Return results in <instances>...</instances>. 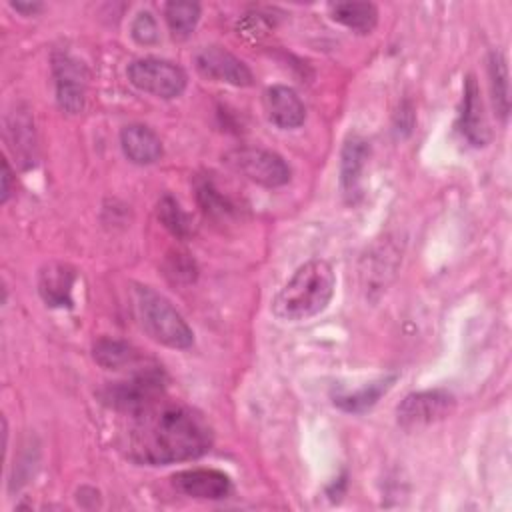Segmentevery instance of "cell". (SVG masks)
Segmentation results:
<instances>
[{"instance_id": "obj_1", "label": "cell", "mask_w": 512, "mask_h": 512, "mask_svg": "<svg viewBox=\"0 0 512 512\" xmlns=\"http://www.w3.org/2000/svg\"><path fill=\"white\" fill-rule=\"evenodd\" d=\"M126 416L128 426L122 432V450L136 464L164 466L194 460L212 448V426L198 410L186 404L160 396Z\"/></svg>"}, {"instance_id": "obj_2", "label": "cell", "mask_w": 512, "mask_h": 512, "mask_svg": "<svg viewBox=\"0 0 512 512\" xmlns=\"http://www.w3.org/2000/svg\"><path fill=\"white\" fill-rule=\"evenodd\" d=\"M336 276L326 260L312 258L304 262L282 286L272 302L276 318L300 322L320 314L332 300Z\"/></svg>"}, {"instance_id": "obj_3", "label": "cell", "mask_w": 512, "mask_h": 512, "mask_svg": "<svg viewBox=\"0 0 512 512\" xmlns=\"http://www.w3.org/2000/svg\"><path fill=\"white\" fill-rule=\"evenodd\" d=\"M134 308L140 326L158 344L178 350L192 346V328L182 318V314L170 304V300L164 298L160 292L152 290L150 286H136Z\"/></svg>"}, {"instance_id": "obj_4", "label": "cell", "mask_w": 512, "mask_h": 512, "mask_svg": "<svg viewBox=\"0 0 512 512\" xmlns=\"http://www.w3.org/2000/svg\"><path fill=\"white\" fill-rule=\"evenodd\" d=\"M98 396L102 404L116 412H136L164 396V372L158 366L144 368L126 380L106 384Z\"/></svg>"}, {"instance_id": "obj_5", "label": "cell", "mask_w": 512, "mask_h": 512, "mask_svg": "<svg viewBox=\"0 0 512 512\" xmlns=\"http://www.w3.org/2000/svg\"><path fill=\"white\" fill-rule=\"evenodd\" d=\"M128 80L142 92L172 100L186 90V74L180 66L160 58H140L128 66Z\"/></svg>"}, {"instance_id": "obj_6", "label": "cell", "mask_w": 512, "mask_h": 512, "mask_svg": "<svg viewBox=\"0 0 512 512\" xmlns=\"http://www.w3.org/2000/svg\"><path fill=\"white\" fill-rule=\"evenodd\" d=\"M226 162L248 180L266 188H276L290 180L288 164L272 150L252 146L236 148L226 154Z\"/></svg>"}, {"instance_id": "obj_7", "label": "cell", "mask_w": 512, "mask_h": 512, "mask_svg": "<svg viewBox=\"0 0 512 512\" xmlns=\"http://www.w3.org/2000/svg\"><path fill=\"white\" fill-rule=\"evenodd\" d=\"M454 404L456 400L448 390L412 392L400 402L396 410L398 424L404 428L432 424L446 418L454 410Z\"/></svg>"}, {"instance_id": "obj_8", "label": "cell", "mask_w": 512, "mask_h": 512, "mask_svg": "<svg viewBox=\"0 0 512 512\" xmlns=\"http://www.w3.org/2000/svg\"><path fill=\"white\" fill-rule=\"evenodd\" d=\"M196 70L208 78V80H216V82H226L232 86H250L252 84V72L250 68L236 58L232 52L220 48V46H206L202 48L196 58Z\"/></svg>"}, {"instance_id": "obj_9", "label": "cell", "mask_w": 512, "mask_h": 512, "mask_svg": "<svg viewBox=\"0 0 512 512\" xmlns=\"http://www.w3.org/2000/svg\"><path fill=\"white\" fill-rule=\"evenodd\" d=\"M178 492L200 500H222L232 492L230 478L214 468H192L172 476Z\"/></svg>"}, {"instance_id": "obj_10", "label": "cell", "mask_w": 512, "mask_h": 512, "mask_svg": "<svg viewBox=\"0 0 512 512\" xmlns=\"http://www.w3.org/2000/svg\"><path fill=\"white\" fill-rule=\"evenodd\" d=\"M54 78H56V98L62 110L76 114L84 106V68L72 60L70 56L62 54L54 60Z\"/></svg>"}, {"instance_id": "obj_11", "label": "cell", "mask_w": 512, "mask_h": 512, "mask_svg": "<svg viewBox=\"0 0 512 512\" xmlns=\"http://www.w3.org/2000/svg\"><path fill=\"white\" fill-rule=\"evenodd\" d=\"M460 132L472 146H486L490 140L488 122L480 98V88L474 76L464 80L462 108H460Z\"/></svg>"}, {"instance_id": "obj_12", "label": "cell", "mask_w": 512, "mask_h": 512, "mask_svg": "<svg viewBox=\"0 0 512 512\" xmlns=\"http://www.w3.org/2000/svg\"><path fill=\"white\" fill-rule=\"evenodd\" d=\"M266 112L268 118L284 130H292L302 126L304 118H306V110L304 104L300 100V96L284 84H276L272 88L266 90Z\"/></svg>"}, {"instance_id": "obj_13", "label": "cell", "mask_w": 512, "mask_h": 512, "mask_svg": "<svg viewBox=\"0 0 512 512\" xmlns=\"http://www.w3.org/2000/svg\"><path fill=\"white\" fill-rule=\"evenodd\" d=\"M120 146L124 156L134 164H154L162 156V142L158 134L144 124H128L120 132Z\"/></svg>"}, {"instance_id": "obj_14", "label": "cell", "mask_w": 512, "mask_h": 512, "mask_svg": "<svg viewBox=\"0 0 512 512\" xmlns=\"http://www.w3.org/2000/svg\"><path fill=\"white\" fill-rule=\"evenodd\" d=\"M368 154H370V146L360 134H350L344 140L342 154H340V182H342L344 194L350 198L358 194L360 176L368 160Z\"/></svg>"}, {"instance_id": "obj_15", "label": "cell", "mask_w": 512, "mask_h": 512, "mask_svg": "<svg viewBox=\"0 0 512 512\" xmlns=\"http://www.w3.org/2000/svg\"><path fill=\"white\" fill-rule=\"evenodd\" d=\"M74 270L66 264L52 262L40 270L38 292L50 306H70Z\"/></svg>"}, {"instance_id": "obj_16", "label": "cell", "mask_w": 512, "mask_h": 512, "mask_svg": "<svg viewBox=\"0 0 512 512\" xmlns=\"http://www.w3.org/2000/svg\"><path fill=\"white\" fill-rule=\"evenodd\" d=\"M396 374L392 376H382L366 386H362L360 390H334L332 394V402L344 410V412H352V414H360V412H366L368 408H372L390 388L392 384L396 382Z\"/></svg>"}, {"instance_id": "obj_17", "label": "cell", "mask_w": 512, "mask_h": 512, "mask_svg": "<svg viewBox=\"0 0 512 512\" xmlns=\"http://www.w3.org/2000/svg\"><path fill=\"white\" fill-rule=\"evenodd\" d=\"M330 16L338 24L362 34L370 32L378 22V10L370 2H336L330 6Z\"/></svg>"}, {"instance_id": "obj_18", "label": "cell", "mask_w": 512, "mask_h": 512, "mask_svg": "<svg viewBox=\"0 0 512 512\" xmlns=\"http://www.w3.org/2000/svg\"><path fill=\"white\" fill-rule=\"evenodd\" d=\"M488 74H490V88H492V102L496 114L506 120L510 112V80H508V66L502 52L492 50L488 56Z\"/></svg>"}, {"instance_id": "obj_19", "label": "cell", "mask_w": 512, "mask_h": 512, "mask_svg": "<svg viewBox=\"0 0 512 512\" xmlns=\"http://www.w3.org/2000/svg\"><path fill=\"white\" fill-rule=\"evenodd\" d=\"M94 360L106 368V370H120L126 366H132L138 360V352L122 340H112V338H102L94 344Z\"/></svg>"}, {"instance_id": "obj_20", "label": "cell", "mask_w": 512, "mask_h": 512, "mask_svg": "<svg viewBox=\"0 0 512 512\" xmlns=\"http://www.w3.org/2000/svg\"><path fill=\"white\" fill-rule=\"evenodd\" d=\"M164 16H166L172 36L178 40H184L194 32V28L200 20V4L198 2H168L164 8Z\"/></svg>"}, {"instance_id": "obj_21", "label": "cell", "mask_w": 512, "mask_h": 512, "mask_svg": "<svg viewBox=\"0 0 512 512\" xmlns=\"http://www.w3.org/2000/svg\"><path fill=\"white\" fill-rule=\"evenodd\" d=\"M158 218L160 222L178 238H186L192 232L188 214L180 208L178 200L170 194H164L158 202Z\"/></svg>"}, {"instance_id": "obj_22", "label": "cell", "mask_w": 512, "mask_h": 512, "mask_svg": "<svg viewBox=\"0 0 512 512\" xmlns=\"http://www.w3.org/2000/svg\"><path fill=\"white\" fill-rule=\"evenodd\" d=\"M166 276L172 282H192L196 278V264L184 252H174L166 260Z\"/></svg>"}, {"instance_id": "obj_23", "label": "cell", "mask_w": 512, "mask_h": 512, "mask_svg": "<svg viewBox=\"0 0 512 512\" xmlns=\"http://www.w3.org/2000/svg\"><path fill=\"white\" fill-rule=\"evenodd\" d=\"M132 38L138 44L150 46L158 42V24L150 12H140L132 22Z\"/></svg>"}, {"instance_id": "obj_24", "label": "cell", "mask_w": 512, "mask_h": 512, "mask_svg": "<svg viewBox=\"0 0 512 512\" xmlns=\"http://www.w3.org/2000/svg\"><path fill=\"white\" fill-rule=\"evenodd\" d=\"M198 198H200V204L204 206V210L210 214L224 216L226 212H230V204L218 194V190L208 180L198 186Z\"/></svg>"}, {"instance_id": "obj_25", "label": "cell", "mask_w": 512, "mask_h": 512, "mask_svg": "<svg viewBox=\"0 0 512 512\" xmlns=\"http://www.w3.org/2000/svg\"><path fill=\"white\" fill-rule=\"evenodd\" d=\"M394 126L398 132H404L408 134L414 126V112H412V106L408 102H404L398 112H396V118H394Z\"/></svg>"}, {"instance_id": "obj_26", "label": "cell", "mask_w": 512, "mask_h": 512, "mask_svg": "<svg viewBox=\"0 0 512 512\" xmlns=\"http://www.w3.org/2000/svg\"><path fill=\"white\" fill-rule=\"evenodd\" d=\"M10 184H12V170H10L8 162L2 160V196H0L2 202H6L10 198V192H12Z\"/></svg>"}, {"instance_id": "obj_27", "label": "cell", "mask_w": 512, "mask_h": 512, "mask_svg": "<svg viewBox=\"0 0 512 512\" xmlns=\"http://www.w3.org/2000/svg\"><path fill=\"white\" fill-rule=\"evenodd\" d=\"M10 6H12L16 12L24 14V16H34L36 12L42 10V4H40V2H10Z\"/></svg>"}]
</instances>
